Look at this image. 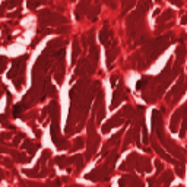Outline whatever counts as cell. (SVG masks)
I'll use <instances>...</instances> for the list:
<instances>
[{
  "mask_svg": "<svg viewBox=\"0 0 187 187\" xmlns=\"http://www.w3.org/2000/svg\"><path fill=\"white\" fill-rule=\"evenodd\" d=\"M104 3H107L110 8H113V9H115V3H114V0H102Z\"/></svg>",
  "mask_w": 187,
  "mask_h": 187,
  "instance_id": "14",
  "label": "cell"
},
{
  "mask_svg": "<svg viewBox=\"0 0 187 187\" xmlns=\"http://www.w3.org/2000/svg\"><path fill=\"white\" fill-rule=\"evenodd\" d=\"M89 3H91V0H82V2L78 5L76 8V19H82L83 15L88 12V8H89Z\"/></svg>",
  "mask_w": 187,
  "mask_h": 187,
  "instance_id": "4",
  "label": "cell"
},
{
  "mask_svg": "<svg viewBox=\"0 0 187 187\" xmlns=\"http://www.w3.org/2000/svg\"><path fill=\"white\" fill-rule=\"evenodd\" d=\"M40 22L42 23V25H57L59 22L64 23L66 22V18L60 16V15H54L48 10H42L40 13Z\"/></svg>",
  "mask_w": 187,
  "mask_h": 187,
  "instance_id": "1",
  "label": "cell"
},
{
  "mask_svg": "<svg viewBox=\"0 0 187 187\" xmlns=\"http://www.w3.org/2000/svg\"><path fill=\"white\" fill-rule=\"evenodd\" d=\"M98 13H100V6L95 5V6H92L88 9V18L92 20V22H95L97 18H98Z\"/></svg>",
  "mask_w": 187,
  "mask_h": 187,
  "instance_id": "6",
  "label": "cell"
},
{
  "mask_svg": "<svg viewBox=\"0 0 187 187\" xmlns=\"http://www.w3.org/2000/svg\"><path fill=\"white\" fill-rule=\"evenodd\" d=\"M149 81H151V79H149L148 76H143L142 79H139V82L136 83V88H137V89H142V88H145V86L149 83Z\"/></svg>",
  "mask_w": 187,
  "mask_h": 187,
  "instance_id": "10",
  "label": "cell"
},
{
  "mask_svg": "<svg viewBox=\"0 0 187 187\" xmlns=\"http://www.w3.org/2000/svg\"><path fill=\"white\" fill-rule=\"evenodd\" d=\"M181 23H183V25H187V15L181 18Z\"/></svg>",
  "mask_w": 187,
  "mask_h": 187,
  "instance_id": "17",
  "label": "cell"
},
{
  "mask_svg": "<svg viewBox=\"0 0 187 187\" xmlns=\"http://www.w3.org/2000/svg\"><path fill=\"white\" fill-rule=\"evenodd\" d=\"M173 18H174V12L168 9V10H165V12L162 13V16H161V18L158 19V22H159V23H162V22H165V20H170V19H173Z\"/></svg>",
  "mask_w": 187,
  "mask_h": 187,
  "instance_id": "7",
  "label": "cell"
},
{
  "mask_svg": "<svg viewBox=\"0 0 187 187\" xmlns=\"http://www.w3.org/2000/svg\"><path fill=\"white\" fill-rule=\"evenodd\" d=\"M41 3H44V0H28V8L29 9H37Z\"/></svg>",
  "mask_w": 187,
  "mask_h": 187,
  "instance_id": "11",
  "label": "cell"
},
{
  "mask_svg": "<svg viewBox=\"0 0 187 187\" xmlns=\"http://www.w3.org/2000/svg\"><path fill=\"white\" fill-rule=\"evenodd\" d=\"M3 15H5V9L0 8V16H3Z\"/></svg>",
  "mask_w": 187,
  "mask_h": 187,
  "instance_id": "19",
  "label": "cell"
},
{
  "mask_svg": "<svg viewBox=\"0 0 187 187\" xmlns=\"http://www.w3.org/2000/svg\"><path fill=\"white\" fill-rule=\"evenodd\" d=\"M5 66H6L5 63H2V64H0V73H2V72H3V69H5Z\"/></svg>",
  "mask_w": 187,
  "mask_h": 187,
  "instance_id": "18",
  "label": "cell"
},
{
  "mask_svg": "<svg viewBox=\"0 0 187 187\" xmlns=\"http://www.w3.org/2000/svg\"><path fill=\"white\" fill-rule=\"evenodd\" d=\"M134 6V0H123V15L127 13Z\"/></svg>",
  "mask_w": 187,
  "mask_h": 187,
  "instance_id": "9",
  "label": "cell"
},
{
  "mask_svg": "<svg viewBox=\"0 0 187 187\" xmlns=\"http://www.w3.org/2000/svg\"><path fill=\"white\" fill-rule=\"evenodd\" d=\"M89 47H91V50H89V63L92 64V67L94 69H97V64H98V47L95 45V41L94 42H91L89 44Z\"/></svg>",
  "mask_w": 187,
  "mask_h": 187,
  "instance_id": "3",
  "label": "cell"
},
{
  "mask_svg": "<svg viewBox=\"0 0 187 187\" xmlns=\"http://www.w3.org/2000/svg\"><path fill=\"white\" fill-rule=\"evenodd\" d=\"M13 83H15V88H16V89H20L22 85L25 83V76H18V78L15 79Z\"/></svg>",
  "mask_w": 187,
  "mask_h": 187,
  "instance_id": "12",
  "label": "cell"
},
{
  "mask_svg": "<svg viewBox=\"0 0 187 187\" xmlns=\"http://www.w3.org/2000/svg\"><path fill=\"white\" fill-rule=\"evenodd\" d=\"M79 51H81V47H79V44H78V40L75 38V40H73V54H72V63H75V61H76Z\"/></svg>",
  "mask_w": 187,
  "mask_h": 187,
  "instance_id": "8",
  "label": "cell"
},
{
  "mask_svg": "<svg viewBox=\"0 0 187 187\" xmlns=\"http://www.w3.org/2000/svg\"><path fill=\"white\" fill-rule=\"evenodd\" d=\"M186 85H187V82H186Z\"/></svg>",
  "mask_w": 187,
  "mask_h": 187,
  "instance_id": "20",
  "label": "cell"
},
{
  "mask_svg": "<svg viewBox=\"0 0 187 187\" xmlns=\"http://www.w3.org/2000/svg\"><path fill=\"white\" fill-rule=\"evenodd\" d=\"M69 31V27H61V28H57V32L59 34H64V32H67Z\"/></svg>",
  "mask_w": 187,
  "mask_h": 187,
  "instance_id": "15",
  "label": "cell"
},
{
  "mask_svg": "<svg viewBox=\"0 0 187 187\" xmlns=\"http://www.w3.org/2000/svg\"><path fill=\"white\" fill-rule=\"evenodd\" d=\"M123 98H124V94H123V85L120 83V85H119V89H117V91L114 92V98H113V105H111V107L115 108L117 104H119Z\"/></svg>",
  "mask_w": 187,
  "mask_h": 187,
  "instance_id": "5",
  "label": "cell"
},
{
  "mask_svg": "<svg viewBox=\"0 0 187 187\" xmlns=\"http://www.w3.org/2000/svg\"><path fill=\"white\" fill-rule=\"evenodd\" d=\"M20 2H22V0H8V2H5L3 8H15V6H18Z\"/></svg>",
  "mask_w": 187,
  "mask_h": 187,
  "instance_id": "13",
  "label": "cell"
},
{
  "mask_svg": "<svg viewBox=\"0 0 187 187\" xmlns=\"http://www.w3.org/2000/svg\"><path fill=\"white\" fill-rule=\"evenodd\" d=\"M111 38H113V32H111L110 27L107 25V22H105V25L102 27V29L100 32V41L108 48V47L111 45Z\"/></svg>",
  "mask_w": 187,
  "mask_h": 187,
  "instance_id": "2",
  "label": "cell"
},
{
  "mask_svg": "<svg viewBox=\"0 0 187 187\" xmlns=\"http://www.w3.org/2000/svg\"><path fill=\"white\" fill-rule=\"evenodd\" d=\"M115 81H117V76H111V86H115Z\"/></svg>",
  "mask_w": 187,
  "mask_h": 187,
  "instance_id": "16",
  "label": "cell"
}]
</instances>
